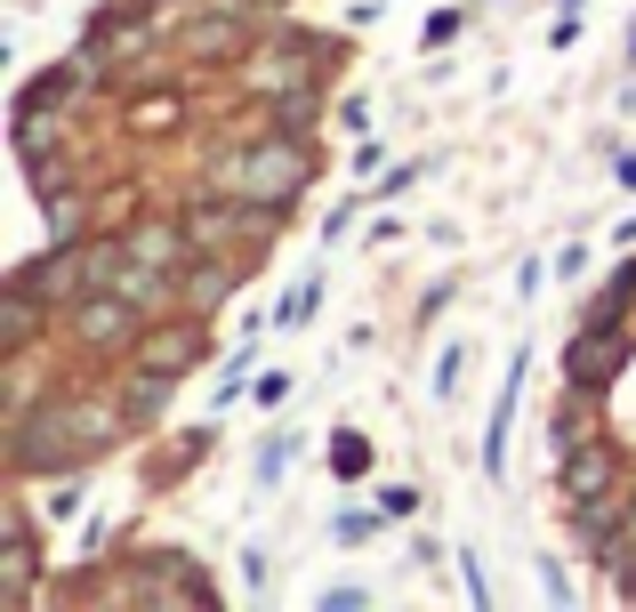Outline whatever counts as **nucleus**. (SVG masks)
Wrapping results in <instances>:
<instances>
[{
  "label": "nucleus",
  "instance_id": "1",
  "mask_svg": "<svg viewBox=\"0 0 636 612\" xmlns=\"http://www.w3.org/2000/svg\"><path fill=\"white\" fill-rule=\"evenodd\" d=\"M298 178H307V154H298V146H258V154H242V161H218V186L210 194H242V201H290L298 194Z\"/></svg>",
  "mask_w": 636,
  "mask_h": 612
},
{
  "label": "nucleus",
  "instance_id": "2",
  "mask_svg": "<svg viewBox=\"0 0 636 612\" xmlns=\"http://www.w3.org/2000/svg\"><path fill=\"white\" fill-rule=\"evenodd\" d=\"M620 363H628V338L613 323H596L588 338H573V379L580 387H605V371H620Z\"/></svg>",
  "mask_w": 636,
  "mask_h": 612
},
{
  "label": "nucleus",
  "instance_id": "3",
  "mask_svg": "<svg viewBox=\"0 0 636 612\" xmlns=\"http://www.w3.org/2000/svg\"><path fill=\"white\" fill-rule=\"evenodd\" d=\"M605 484H613V452L605 444H573L564 452V492L573 500H605Z\"/></svg>",
  "mask_w": 636,
  "mask_h": 612
},
{
  "label": "nucleus",
  "instance_id": "4",
  "mask_svg": "<svg viewBox=\"0 0 636 612\" xmlns=\"http://www.w3.org/2000/svg\"><path fill=\"white\" fill-rule=\"evenodd\" d=\"M193 355V323H178V330H161V338H146V371H161V379H170V371Z\"/></svg>",
  "mask_w": 636,
  "mask_h": 612
},
{
  "label": "nucleus",
  "instance_id": "5",
  "mask_svg": "<svg viewBox=\"0 0 636 612\" xmlns=\"http://www.w3.org/2000/svg\"><path fill=\"white\" fill-rule=\"evenodd\" d=\"M233 41H242V24H226V17H218V24H193V32H186V49H193V57H210V49H233Z\"/></svg>",
  "mask_w": 636,
  "mask_h": 612
},
{
  "label": "nucleus",
  "instance_id": "6",
  "mask_svg": "<svg viewBox=\"0 0 636 612\" xmlns=\"http://www.w3.org/2000/svg\"><path fill=\"white\" fill-rule=\"evenodd\" d=\"M315 298H322V283H298V290H290V306H282L275 323H307V315H315Z\"/></svg>",
  "mask_w": 636,
  "mask_h": 612
}]
</instances>
